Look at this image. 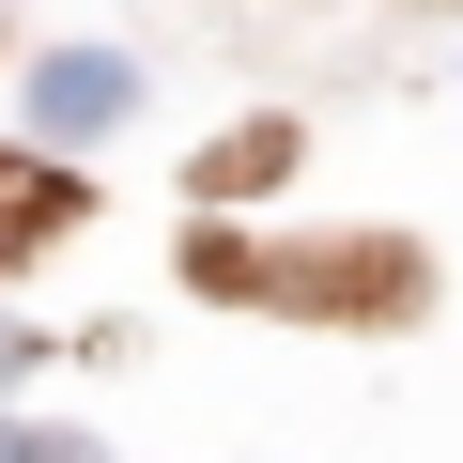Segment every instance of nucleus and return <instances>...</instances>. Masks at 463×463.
Wrapping results in <instances>:
<instances>
[{"label": "nucleus", "instance_id": "2", "mask_svg": "<svg viewBox=\"0 0 463 463\" xmlns=\"http://www.w3.org/2000/svg\"><path fill=\"white\" fill-rule=\"evenodd\" d=\"M0 448H78V432H32V417H0Z\"/></svg>", "mask_w": 463, "mask_h": 463}, {"label": "nucleus", "instance_id": "1", "mask_svg": "<svg viewBox=\"0 0 463 463\" xmlns=\"http://www.w3.org/2000/svg\"><path fill=\"white\" fill-rule=\"evenodd\" d=\"M124 109H139V62H109V47H78V62L32 78V139H93V124H124Z\"/></svg>", "mask_w": 463, "mask_h": 463}]
</instances>
